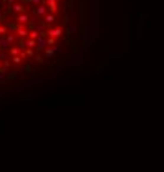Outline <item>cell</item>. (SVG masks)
<instances>
[{
	"label": "cell",
	"instance_id": "cell-7",
	"mask_svg": "<svg viewBox=\"0 0 164 172\" xmlns=\"http://www.w3.org/2000/svg\"><path fill=\"white\" fill-rule=\"evenodd\" d=\"M15 33H17V37H20V38H27V37L30 35V30H27L23 25H17Z\"/></svg>",
	"mask_w": 164,
	"mask_h": 172
},
{
	"label": "cell",
	"instance_id": "cell-2",
	"mask_svg": "<svg viewBox=\"0 0 164 172\" xmlns=\"http://www.w3.org/2000/svg\"><path fill=\"white\" fill-rule=\"evenodd\" d=\"M15 22H17V25H27V23L30 22V13L28 12L18 13L17 17H15Z\"/></svg>",
	"mask_w": 164,
	"mask_h": 172
},
{
	"label": "cell",
	"instance_id": "cell-21",
	"mask_svg": "<svg viewBox=\"0 0 164 172\" xmlns=\"http://www.w3.org/2000/svg\"><path fill=\"white\" fill-rule=\"evenodd\" d=\"M40 4H45V0H32V5H40Z\"/></svg>",
	"mask_w": 164,
	"mask_h": 172
},
{
	"label": "cell",
	"instance_id": "cell-19",
	"mask_svg": "<svg viewBox=\"0 0 164 172\" xmlns=\"http://www.w3.org/2000/svg\"><path fill=\"white\" fill-rule=\"evenodd\" d=\"M27 56L33 58V56H35V48H28V50H27Z\"/></svg>",
	"mask_w": 164,
	"mask_h": 172
},
{
	"label": "cell",
	"instance_id": "cell-3",
	"mask_svg": "<svg viewBox=\"0 0 164 172\" xmlns=\"http://www.w3.org/2000/svg\"><path fill=\"white\" fill-rule=\"evenodd\" d=\"M33 13H37L38 15V18H43L48 13V7H46L45 4H40V5H35V10H33Z\"/></svg>",
	"mask_w": 164,
	"mask_h": 172
},
{
	"label": "cell",
	"instance_id": "cell-11",
	"mask_svg": "<svg viewBox=\"0 0 164 172\" xmlns=\"http://www.w3.org/2000/svg\"><path fill=\"white\" fill-rule=\"evenodd\" d=\"M51 48H53V51H55V55H61L65 51V48L61 45H56V43H55V45H51Z\"/></svg>",
	"mask_w": 164,
	"mask_h": 172
},
{
	"label": "cell",
	"instance_id": "cell-1",
	"mask_svg": "<svg viewBox=\"0 0 164 172\" xmlns=\"http://www.w3.org/2000/svg\"><path fill=\"white\" fill-rule=\"evenodd\" d=\"M63 28L61 27H51V28L46 30V37H53V38H60L63 37Z\"/></svg>",
	"mask_w": 164,
	"mask_h": 172
},
{
	"label": "cell",
	"instance_id": "cell-18",
	"mask_svg": "<svg viewBox=\"0 0 164 172\" xmlns=\"http://www.w3.org/2000/svg\"><path fill=\"white\" fill-rule=\"evenodd\" d=\"M46 42H48V46H51V45H55V43H56V38L48 37V38H46Z\"/></svg>",
	"mask_w": 164,
	"mask_h": 172
},
{
	"label": "cell",
	"instance_id": "cell-16",
	"mask_svg": "<svg viewBox=\"0 0 164 172\" xmlns=\"http://www.w3.org/2000/svg\"><path fill=\"white\" fill-rule=\"evenodd\" d=\"M28 37H30V38H33V40H37V38L40 37V32H37L35 28H32V30H30V35H28Z\"/></svg>",
	"mask_w": 164,
	"mask_h": 172
},
{
	"label": "cell",
	"instance_id": "cell-28",
	"mask_svg": "<svg viewBox=\"0 0 164 172\" xmlns=\"http://www.w3.org/2000/svg\"><path fill=\"white\" fill-rule=\"evenodd\" d=\"M68 4H75V0H68Z\"/></svg>",
	"mask_w": 164,
	"mask_h": 172
},
{
	"label": "cell",
	"instance_id": "cell-20",
	"mask_svg": "<svg viewBox=\"0 0 164 172\" xmlns=\"http://www.w3.org/2000/svg\"><path fill=\"white\" fill-rule=\"evenodd\" d=\"M4 68H10L12 66V60H4V65H2Z\"/></svg>",
	"mask_w": 164,
	"mask_h": 172
},
{
	"label": "cell",
	"instance_id": "cell-14",
	"mask_svg": "<svg viewBox=\"0 0 164 172\" xmlns=\"http://www.w3.org/2000/svg\"><path fill=\"white\" fill-rule=\"evenodd\" d=\"M45 56H46L48 60H50V58H53V56H55L53 48H50V46H46V48H45Z\"/></svg>",
	"mask_w": 164,
	"mask_h": 172
},
{
	"label": "cell",
	"instance_id": "cell-17",
	"mask_svg": "<svg viewBox=\"0 0 164 172\" xmlns=\"http://www.w3.org/2000/svg\"><path fill=\"white\" fill-rule=\"evenodd\" d=\"M7 32H9V27L5 25V23H4V25H0V35H5Z\"/></svg>",
	"mask_w": 164,
	"mask_h": 172
},
{
	"label": "cell",
	"instance_id": "cell-24",
	"mask_svg": "<svg viewBox=\"0 0 164 172\" xmlns=\"http://www.w3.org/2000/svg\"><path fill=\"white\" fill-rule=\"evenodd\" d=\"M23 5H32V0H20Z\"/></svg>",
	"mask_w": 164,
	"mask_h": 172
},
{
	"label": "cell",
	"instance_id": "cell-22",
	"mask_svg": "<svg viewBox=\"0 0 164 172\" xmlns=\"http://www.w3.org/2000/svg\"><path fill=\"white\" fill-rule=\"evenodd\" d=\"M5 58H7V51L2 50V51H0V60H5Z\"/></svg>",
	"mask_w": 164,
	"mask_h": 172
},
{
	"label": "cell",
	"instance_id": "cell-15",
	"mask_svg": "<svg viewBox=\"0 0 164 172\" xmlns=\"http://www.w3.org/2000/svg\"><path fill=\"white\" fill-rule=\"evenodd\" d=\"M22 61H23V58H22L20 55H13L12 56V65H20Z\"/></svg>",
	"mask_w": 164,
	"mask_h": 172
},
{
	"label": "cell",
	"instance_id": "cell-9",
	"mask_svg": "<svg viewBox=\"0 0 164 172\" xmlns=\"http://www.w3.org/2000/svg\"><path fill=\"white\" fill-rule=\"evenodd\" d=\"M42 20L45 22V23H48V25H53L55 20H56V17H55V13H53V12H48V13L45 15V17L42 18Z\"/></svg>",
	"mask_w": 164,
	"mask_h": 172
},
{
	"label": "cell",
	"instance_id": "cell-4",
	"mask_svg": "<svg viewBox=\"0 0 164 172\" xmlns=\"http://www.w3.org/2000/svg\"><path fill=\"white\" fill-rule=\"evenodd\" d=\"M48 46V42H46V37H40L37 38V45H35V50H38V51H43Z\"/></svg>",
	"mask_w": 164,
	"mask_h": 172
},
{
	"label": "cell",
	"instance_id": "cell-5",
	"mask_svg": "<svg viewBox=\"0 0 164 172\" xmlns=\"http://www.w3.org/2000/svg\"><path fill=\"white\" fill-rule=\"evenodd\" d=\"M10 12H13L15 15H18V13L25 12V5L22 4V2H13V4L10 5Z\"/></svg>",
	"mask_w": 164,
	"mask_h": 172
},
{
	"label": "cell",
	"instance_id": "cell-26",
	"mask_svg": "<svg viewBox=\"0 0 164 172\" xmlns=\"http://www.w3.org/2000/svg\"><path fill=\"white\" fill-rule=\"evenodd\" d=\"M4 38H5V35H0V50H2V43H4Z\"/></svg>",
	"mask_w": 164,
	"mask_h": 172
},
{
	"label": "cell",
	"instance_id": "cell-23",
	"mask_svg": "<svg viewBox=\"0 0 164 172\" xmlns=\"http://www.w3.org/2000/svg\"><path fill=\"white\" fill-rule=\"evenodd\" d=\"M35 60H37L38 63H43V61H45V58H43V56H40V55H38V56H35Z\"/></svg>",
	"mask_w": 164,
	"mask_h": 172
},
{
	"label": "cell",
	"instance_id": "cell-12",
	"mask_svg": "<svg viewBox=\"0 0 164 172\" xmlns=\"http://www.w3.org/2000/svg\"><path fill=\"white\" fill-rule=\"evenodd\" d=\"M15 80H20V73L18 71H9V81H15Z\"/></svg>",
	"mask_w": 164,
	"mask_h": 172
},
{
	"label": "cell",
	"instance_id": "cell-29",
	"mask_svg": "<svg viewBox=\"0 0 164 172\" xmlns=\"http://www.w3.org/2000/svg\"><path fill=\"white\" fill-rule=\"evenodd\" d=\"M55 2H58V4H60V2H63V0H55Z\"/></svg>",
	"mask_w": 164,
	"mask_h": 172
},
{
	"label": "cell",
	"instance_id": "cell-13",
	"mask_svg": "<svg viewBox=\"0 0 164 172\" xmlns=\"http://www.w3.org/2000/svg\"><path fill=\"white\" fill-rule=\"evenodd\" d=\"M22 51H23V48H22L20 45H18V46H12V48H10V53H12V56H13V55H20Z\"/></svg>",
	"mask_w": 164,
	"mask_h": 172
},
{
	"label": "cell",
	"instance_id": "cell-27",
	"mask_svg": "<svg viewBox=\"0 0 164 172\" xmlns=\"http://www.w3.org/2000/svg\"><path fill=\"white\" fill-rule=\"evenodd\" d=\"M30 78H33V80H37V73H33V71H32V73H30Z\"/></svg>",
	"mask_w": 164,
	"mask_h": 172
},
{
	"label": "cell",
	"instance_id": "cell-6",
	"mask_svg": "<svg viewBox=\"0 0 164 172\" xmlns=\"http://www.w3.org/2000/svg\"><path fill=\"white\" fill-rule=\"evenodd\" d=\"M45 5L48 7L50 12H53V13L60 12V4L58 2H55V0H45Z\"/></svg>",
	"mask_w": 164,
	"mask_h": 172
},
{
	"label": "cell",
	"instance_id": "cell-25",
	"mask_svg": "<svg viewBox=\"0 0 164 172\" xmlns=\"http://www.w3.org/2000/svg\"><path fill=\"white\" fill-rule=\"evenodd\" d=\"M68 83H70L68 80H58V84H68Z\"/></svg>",
	"mask_w": 164,
	"mask_h": 172
},
{
	"label": "cell",
	"instance_id": "cell-10",
	"mask_svg": "<svg viewBox=\"0 0 164 172\" xmlns=\"http://www.w3.org/2000/svg\"><path fill=\"white\" fill-rule=\"evenodd\" d=\"M5 81H9V71L7 68H0V83H5Z\"/></svg>",
	"mask_w": 164,
	"mask_h": 172
},
{
	"label": "cell",
	"instance_id": "cell-8",
	"mask_svg": "<svg viewBox=\"0 0 164 172\" xmlns=\"http://www.w3.org/2000/svg\"><path fill=\"white\" fill-rule=\"evenodd\" d=\"M68 35L72 38H75L76 35H78V27L75 25V20H72L70 22V25H68Z\"/></svg>",
	"mask_w": 164,
	"mask_h": 172
}]
</instances>
